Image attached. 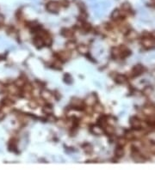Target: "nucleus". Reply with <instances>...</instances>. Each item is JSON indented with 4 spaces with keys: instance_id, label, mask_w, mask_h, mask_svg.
Masks as SVG:
<instances>
[{
    "instance_id": "18",
    "label": "nucleus",
    "mask_w": 155,
    "mask_h": 170,
    "mask_svg": "<svg viewBox=\"0 0 155 170\" xmlns=\"http://www.w3.org/2000/svg\"><path fill=\"white\" fill-rule=\"evenodd\" d=\"M42 97H43L45 101H48L53 97V94L50 92H48V91H43L42 92Z\"/></svg>"
},
{
    "instance_id": "21",
    "label": "nucleus",
    "mask_w": 155,
    "mask_h": 170,
    "mask_svg": "<svg viewBox=\"0 0 155 170\" xmlns=\"http://www.w3.org/2000/svg\"><path fill=\"white\" fill-rule=\"evenodd\" d=\"M94 110L95 112L96 113H102L103 111V106L100 105V104H95L94 105Z\"/></svg>"
},
{
    "instance_id": "9",
    "label": "nucleus",
    "mask_w": 155,
    "mask_h": 170,
    "mask_svg": "<svg viewBox=\"0 0 155 170\" xmlns=\"http://www.w3.org/2000/svg\"><path fill=\"white\" fill-rule=\"evenodd\" d=\"M58 56H59V59H62V60H66L70 58L71 54H70L69 52H66V51H63V52H60L58 53Z\"/></svg>"
},
{
    "instance_id": "15",
    "label": "nucleus",
    "mask_w": 155,
    "mask_h": 170,
    "mask_svg": "<svg viewBox=\"0 0 155 170\" xmlns=\"http://www.w3.org/2000/svg\"><path fill=\"white\" fill-rule=\"evenodd\" d=\"M115 81L118 82V83H124L127 81V77L125 76L122 75H117V77H115Z\"/></svg>"
},
{
    "instance_id": "3",
    "label": "nucleus",
    "mask_w": 155,
    "mask_h": 170,
    "mask_svg": "<svg viewBox=\"0 0 155 170\" xmlns=\"http://www.w3.org/2000/svg\"><path fill=\"white\" fill-rule=\"evenodd\" d=\"M141 124H142V121L137 117H133L130 119V126L134 129L141 128Z\"/></svg>"
},
{
    "instance_id": "7",
    "label": "nucleus",
    "mask_w": 155,
    "mask_h": 170,
    "mask_svg": "<svg viewBox=\"0 0 155 170\" xmlns=\"http://www.w3.org/2000/svg\"><path fill=\"white\" fill-rule=\"evenodd\" d=\"M122 15H125L122 11H120L119 10H115V11H113V13H112V15H111V18L113 19V20H115V21H117V20H119V19L122 18Z\"/></svg>"
},
{
    "instance_id": "1",
    "label": "nucleus",
    "mask_w": 155,
    "mask_h": 170,
    "mask_svg": "<svg viewBox=\"0 0 155 170\" xmlns=\"http://www.w3.org/2000/svg\"><path fill=\"white\" fill-rule=\"evenodd\" d=\"M142 46H144L145 48L151 49L155 46V40H153V38H150L148 36L147 37H144L142 40Z\"/></svg>"
},
{
    "instance_id": "6",
    "label": "nucleus",
    "mask_w": 155,
    "mask_h": 170,
    "mask_svg": "<svg viewBox=\"0 0 155 170\" xmlns=\"http://www.w3.org/2000/svg\"><path fill=\"white\" fill-rule=\"evenodd\" d=\"M33 43L35 44V46H37V47H42V46H44V41H43V39H42L40 35H38V36H36V37L34 38Z\"/></svg>"
},
{
    "instance_id": "23",
    "label": "nucleus",
    "mask_w": 155,
    "mask_h": 170,
    "mask_svg": "<svg viewBox=\"0 0 155 170\" xmlns=\"http://www.w3.org/2000/svg\"><path fill=\"white\" fill-rule=\"evenodd\" d=\"M143 93L144 94L146 95H149V94H151L153 93V88L151 87H147V88H145V89L143 90Z\"/></svg>"
},
{
    "instance_id": "11",
    "label": "nucleus",
    "mask_w": 155,
    "mask_h": 170,
    "mask_svg": "<svg viewBox=\"0 0 155 170\" xmlns=\"http://www.w3.org/2000/svg\"><path fill=\"white\" fill-rule=\"evenodd\" d=\"M8 90L11 94H17L19 92V88L17 85H10L8 87Z\"/></svg>"
},
{
    "instance_id": "13",
    "label": "nucleus",
    "mask_w": 155,
    "mask_h": 170,
    "mask_svg": "<svg viewBox=\"0 0 155 170\" xmlns=\"http://www.w3.org/2000/svg\"><path fill=\"white\" fill-rule=\"evenodd\" d=\"M146 148H147V149L149 152L155 154V143H150V142H149V143H146Z\"/></svg>"
},
{
    "instance_id": "22",
    "label": "nucleus",
    "mask_w": 155,
    "mask_h": 170,
    "mask_svg": "<svg viewBox=\"0 0 155 170\" xmlns=\"http://www.w3.org/2000/svg\"><path fill=\"white\" fill-rule=\"evenodd\" d=\"M126 143H127V139L126 138H122V137H121V138H119L117 140L118 146H122V147H123Z\"/></svg>"
},
{
    "instance_id": "25",
    "label": "nucleus",
    "mask_w": 155,
    "mask_h": 170,
    "mask_svg": "<svg viewBox=\"0 0 155 170\" xmlns=\"http://www.w3.org/2000/svg\"><path fill=\"white\" fill-rule=\"evenodd\" d=\"M81 27L83 28V29L84 30V31H89V30L91 28V27H90V24H88V23H84V24H82L81 25Z\"/></svg>"
},
{
    "instance_id": "16",
    "label": "nucleus",
    "mask_w": 155,
    "mask_h": 170,
    "mask_svg": "<svg viewBox=\"0 0 155 170\" xmlns=\"http://www.w3.org/2000/svg\"><path fill=\"white\" fill-rule=\"evenodd\" d=\"M92 132L96 135H101L103 133V129L102 126H93L92 127Z\"/></svg>"
},
{
    "instance_id": "17",
    "label": "nucleus",
    "mask_w": 155,
    "mask_h": 170,
    "mask_svg": "<svg viewBox=\"0 0 155 170\" xmlns=\"http://www.w3.org/2000/svg\"><path fill=\"white\" fill-rule=\"evenodd\" d=\"M25 84H26V80L23 79V78H19V79L17 80V82H16V85H17L18 88H23Z\"/></svg>"
},
{
    "instance_id": "2",
    "label": "nucleus",
    "mask_w": 155,
    "mask_h": 170,
    "mask_svg": "<svg viewBox=\"0 0 155 170\" xmlns=\"http://www.w3.org/2000/svg\"><path fill=\"white\" fill-rule=\"evenodd\" d=\"M46 8H47V10L49 11V12H57L60 9V4H58L57 2L51 1V2L48 3Z\"/></svg>"
},
{
    "instance_id": "29",
    "label": "nucleus",
    "mask_w": 155,
    "mask_h": 170,
    "mask_svg": "<svg viewBox=\"0 0 155 170\" xmlns=\"http://www.w3.org/2000/svg\"><path fill=\"white\" fill-rule=\"evenodd\" d=\"M4 22V18H3L2 16H0V23H2Z\"/></svg>"
},
{
    "instance_id": "8",
    "label": "nucleus",
    "mask_w": 155,
    "mask_h": 170,
    "mask_svg": "<svg viewBox=\"0 0 155 170\" xmlns=\"http://www.w3.org/2000/svg\"><path fill=\"white\" fill-rule=\"evenodd\" d=\"M85 103L86 105H88L89 107H92L96 104V96L94 94H90L89 95L85 100Z\"/></svg>"
},
{
    "instance_id": "12",
    "label": "nucleus",
    "mask_w": 155,
    "mask_h": 170,
    "mask_svg": "<svg viewBox=\"0 0 155 170\" xmlns=\"http://www.w3.org/2000/svg\"><path fill=\"white\" fill-rule=\"evenodd\" d=\"M104 131L108 135H112L115 133V128L111 125H106L104 126Z\"/></svg>"
},
{
    "instance_id": "27",
    "label": "nucleus",
    "mask_w": 155,
    "mask_h": 170,
    "mask_svg": "<svg viewBox=\"0 0 155 170\" xmlns=\"http://www.w3.org/2000/svg\"><path fill=\"white\" fill-rule=\"evenodd\" d=\"M4 103L5 106H11L13 104V101H11V99H4Z\"/></svg>"
},
{
    "instance_id": "14",
    "label": "nucleus",
    "mask_w": 155,
    "mask_h": 170,
    "mask_svg": "<svg viewBox=\"0 0 155 170\" xmlns=\"http://www.w3.org/2000/svg\"><path fill=\"white\" fill-rule=\"evenodd\" d=\"M115 155H116L117 157H122V156H123V155H124L123 147H122V146H118L117 149L115 150Z\"/></svg>"
},
{
    "instance_id": "28",
    "label": "nucleus",
    "mask_w": 155,
    "mask_h": 170,
    "mask_svg": "<svg viewBox=\"0 0 155 170\" xmlns=\"http://www.w3.org/2000/svg\"><path fill=\"white\" fill-rule=\"evenodd\" d=\"M150 35H151V37L153 38V40H155V31H153V32H152L151 34H150Z\"/></svg>"
},
{
    "instance_id": "5",
    "label": "nucleus",
    "mask_w": 155,
    "mask_h": 170,
    "mask_svg": "<svg viewBox=\"0 0 155 170\" xmlns=\"http://www.w3.org/2000/svg\"><path fill=\"white\" fill-rule=\"evenodd\" d=\"M143 71H144V68H143L142 65H135L134 68H133L131 73H133L132 74L133 76H139V75H140V74L142 73Z\"/></svg>"
},
{
    "instance_id": "20",
    "label": "nucleus",
    "mask_w": 155,
    "mask_h": 170,
    "mask_svg": "<svg viewBox=\"0 0 155 170\" xmlns=\"http://www.w3.org/2000/svg\"><path fill=\"white\" fill-rule=\"evenodd\" d=\"M72 105H73L74 107H78L82 105V101L79 100V99H73L72 101Z\"/></svg>"
},
{
    "instance_id": "4",
    "label": "nucleus",
    "mask_w": 155,
    "mask_h": 170,
    "mask_svg": "<svg viewBox=\"0 0 155 170\" xmlns=\"http://www.w3.org/2000/svg\"><path fill=\"white\" fill-rule=\"evenodd\" d=\"M132 157H133V159L137 162H144V160H145L144 155H143L142 154H140V152L137 150H135L134 152L132 153Z\"/></svg>"
},
{
    "instance_id": "24",
    "label": "nucleus",
    "mask_w": 155,
    "mask_h": 170,
    "mask_svg": "<svg viewBox=\"0 0 155 170\" xmlns=\"http://www.w3.org/2000/svg\"><path fill=\"white\" fill-rule=\"evenodd\" d=\"M66 47L68 50H72V49H74L76 47V44L74 43V42L70 41L66 44Z\"/></svg>"
},
{
    "instance_id": "10",
    "label": "nucleus",
    "mask_w": 155,
    "mask_h": 170,
    "mask_svg": "<svg viewBox=\"0 0 155 170\" xmlns=\"http://www.w3.org/2000/svg\"><path fill=\"white\" fill-rule=\"evenodd\" d=\"M126 37H127L128 40H134V39H136L137 38V33L135 31H133V30H131V31L128 30V31L127 32Z\"/></svg>"
},
{
    "instance_id": "19",
    "label": "nucleus",
    "mask_w": 155,
    "mask_h": 170,
    "mask_svg": "<svg viewBox=\"0 0 155 170\" xmlns=\"http://www.w3.org/2000/svg\"><path fill=\"white\" fill-rule=\"evenodd\" d=\"M78 50L81 53H86L88 52V47L86 46H84V45H80V46H78Z\"/></svg>"
},
{
    "instance_id": "26",
    "label": "nucleus",
    "mask_w": 155,
    "mask_h": 170,
    "mask_svg": "<svg viewBox=\"0 0 155 170\" xmlns=\"http://www.w3.org/2000/svg\"><path fill=\"white\" fill-rule=\"evenodd\" d=\"M64 31L65 32H63V34H64L66 37H72V34H73V33L69 29H66V30H64Z\"/></svg>"
}]
</instances>
